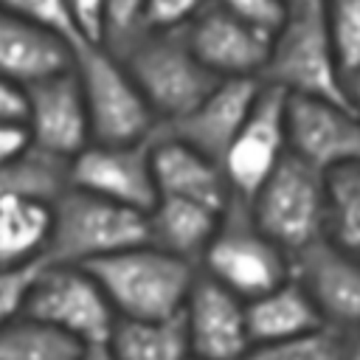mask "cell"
I'll list each match as a JSON object with an SVG mask.
<instances>
[{"label":"cell","mask_w":360,"mask_h":360,"mask_svg":"<svg viewBox=\"0 0 360 360\" xmlns=\"http://www.w3.org/2000/svg\"><path fill=\"white\" fill-rule=\"evenodd\" d=\"M96 278L115 318L158 321L183 312L197 267L143 242L129 250L84 264Z\"/></svg>","instance_id":"cell-1"},{"label":"cell","mask_w":360,"mask_h":360,"mask_svg":"<svg viewBox=\"0 0 360 360\" xmlns=\"http://www.w3.org/2000/svg\"><path fill=\"white\" fill-rule=\"evenodd\" d=\"M149 242L143 211L65 188L51 202V242L42 264H90Z\"/></svg>","instance_id":"cell-2"},{"label":"cell","mask_w":360,"mask_h":360,"mask_svg":"<svg viewBox=\"0 0 360 360\" xmlns=\"http://www.w3.org/2000/svg\"><path fill=\"white\" fill-rule=\"evenodd\" d=\"M112 53L135 79L160 127L183 118L219 82L191 53L183 31H143Z\"/></svg>","instance_id":"cell-3"},{"label":"cell","mask_w":360,"mask_h":360,"mask_svg":"<svg viewBox=\"0 0 360 360\" xmlns=\"http://www.w3.org/2000/svg\"><path fill=\"white\" fill-rule=\"evenodd\" d=\"M73 73L87 110L90 143H143L158 132L160 124L118 53L104 45H79Z\"/></svg>","instance_id":"cell-4"},{"label":"cell","mask_w":360,"mask_h":360,"mask_svg":"<svg viewBox=\"0 0 360 360\" xmlns=\"http://www.w3.org/2000/svg\"><path fill=\"white\" fill-rule=\"evenodd\" d=\"M197 270L233 292L253 301L292 278V256L267 239L242 202H231L222 222L197 262Z\"/></svg>","instance_id":"cell-5"},{"label":"cell","mask_w":360,"mask_h":360,"mask_svg":"<svg viewBox=\"0 0 360 360\" xmlns=\"http://www.w3.org/2000/svg\"><path fill=\"white\" fill-rule=\"evenodd\" d=\"M253 225L284 253L295 256L326 231L323 172L287 155L262 188L245 202Z\"/></svg>","instance_id":"cell-6"},{"label":"cell","mask_w":360,"mask_h":360,"mask_svg":"<svg viewBox=\"0 0 360 360\" xmlns=\"http://www.w3.org/2000/svg\"><path fill=\"white\" fill-rule=\"evenodd\" d=\"M262 82L284 96L346 104L343 70L332 51L321 8H298L287 14L281 28L273 34Z\"/></svg>","instance_id":"cell-7"},{"label":"cell","mask_w":360,"mask_h":360,"mask_svg":"<svg viewBox=\"0 0 360 360\" xmlns=\"http://www.w3.org/2000/svg\"><path fill=\"white\" fill-rule=\"evenodd\" d=\"M22 315L59 329L82 346L107 343L115 326L110 301L79 264H39L28 284Z\"/></svg>","instance_id":"cell-8"},{"label":"cell","mask_w":360,"mask_h":360,"mask_svg":"<svg viewBox=\"0 0 360 360\" xmlns=\"http://www.w3.org/2000/svg\"><path fill=\"white\" fill-rule=\"evenodd\" d=\"M284 101L287 96L262 82V90L228 143L219 166L231 197L236 202H250V197L262 188V183L276 172V166L290 155L287 152V132H284Z\"/></svg>","instance_id":"cell-9"},{"label":"cell","mask_w":360,"mask_h":360,"mask_svg":"<svg viewBox=\"0 0 360 360\" xmlns=\"http://www.w3.org/2000/svg\"><path fill=\"white\" fill-rule=\"evenodd\" d=\"M149 141L87 143L76 158L68 160V186L146 214L158 200Z\"/></svg>","instance_id":"cell-10"},{"label":"cell","mask_w":360,"mask_h":360,"mask_svg":"<svg viewBox=\"0 0 360 360\" xmlns=\"http://www.w3.org/2000/svg\"><path fill=\"white\" fill-rule=\"evenodd\" d=\"M287 152L318 172H332L360 158V115L326 98L287 96Z\"/></svg>","instance_id":"cell-11"},{"label":"cell","mask_w":360,"mask_h":360,"mask_svg":"<svg viewBox=\"0 0 360 360\" xmlns=\"http://www.w3.org/2000/svg\"><path fill=\"white\" fill-rule=\"evenodd\" d=\"M292 281L307 292L323 326L346 335L360 329V259L326 236L292 256Z\"/></svg>","instance_id":"cell-12"},{"label":"cell","mask_w":360,"mask_h":360,"mask_svg":"<svg viewBox=\"0 0 360 360\" xmlns=\"http://www.w3.org/2000/svg\"><path fill=\"white\" fill-rule=\"evenodd\" d=\"M191 53L214 79H256L262 82L273 34H264L214 0L183 28Z\"/></svg>","instance_id":"cell-13"},{"label":"cell","mask_w":360,"mask_h":360,"mask_svg":"<svg viewBox=\"0 0 360 360\" xmlns=\"http://www.w3.org/2000/svg\"><path fill=\"white\" fill-rule=\"evenodd\" d=\"M22 121L28 127L31 146L65 163L90 143L87 110L73 68L25 87Z\"/></svg>","instance_id":"cell-14"},{"label":"cell","mask_w":360,"mask_h":360,"mask_svg":"<svg viewBox=\"0 0 360 360\" xmlns=\"http://www.w3.org/2000/svg\"><path fill=\"white\" fill-rule=\"evenodd\" d=\"M180 318L194 360H242L250 349L245 301L200 270Z\"/></svg>","instance_id":"cell-15"},{"label":"cell","mask_w":360,"mask_h":360,"mask_svg":"<svg viewBox=\"0 0 360 360\" xmlns=\"http://www.w3.org/2000/svg\"><path fill=\"white\" fill-rule=\"evenodd\" d=\"M149 160L158 197L191 200L217 211H225L233 202L222 166L163 129H158L149 141Z\"/></svg>","instance_id":"cell-16"},{"label":"cell","mask_w":360,"mask_h":360,"mask_svg":"<svg viewBox=\"0 0 360 360\" xmlns=\"http://www.w3.org/2000/svg\"><path fill=\"white\" fill-rule=\"evenodd\" d=\"M259 90L262 82L256 79H222L197 107H191L177 121L163 124L160 129L219 163L228 143L245 124Z\"/></svg>","instance_id":"cell-17"},{"label":"cell","mask_w":360,"mask_h":360,"mask_svg":"<svg viewBox=\"0 0 360 360\" xmlns=\"http://www.w3.org/2000/svg\"><path fill=\"white\" fill-rule=\"evenodd\" d=\"M76 48L62 37L0 11V76L17 87L51 79L73 68Z\"/></svg>","instance_id":"cell-18"},{"label":"cell","mask_w":360,"mask_h":360,"mask_svg":"<svg viewBox=\"0 0 360 360\" xmlns=\"http://www.w3.org/2000/svg\"><path fill=\"white\" fill-rule=\"evenodd\" d=\"M225 211H217L211 205L191 202V200L158 197L155 205L146 211L149 245L197 267V262L205 253L208 242L214 239Z\"/></svg>","instance_id":"cell-19"},{"label":"cell","mask_w":360,"mask_h":360,"mask_svg":"<svg viewBox=\"0 0 360 360\" xmlns=\"http://www.w3.org/2000/svg\"><path fill=\"white\" fill-rule=\"evenodd\" d=\"M245 318H248L250 346L290 340V338H301V335L326 329L321 315L315 312L312 301L292 278L253 301H245Z\"/></svg>","instance_id":"cell-20"},{"label":"cell","mask_w":360,"mask_h":360,"mask_svg":"<svg viewBox=\"0 0 360 360\" xmlns=\"http://www.w3.org/2000/svg\"><path fill=\"white\" fill-rule=\"evenodd\" d=\"M51 242V202L0 205V270L42 264Z\"/></svg>","instance_id":"cell-21"},{"label":"cell","mask_w":360,"mask_h":360,"mask_svg":"<svg viewBox=\"0 0 360 360\" xmlns=\"http://www.w3.org/2000/svg\"><path fill=\"white\" fill-rule=\"evenodd\" d=\"M115 360H188V338L183 318L132 321L115 318V326L104 343Z\"/></svg>","instance_id":"cell-22"},{"label":"cell","mask_w":360,"mask_h":360,"mask_svg":"<svg viewBox=\"0 0 360 360\" xmlns=\"http://www.w3.org/2000/svg\"><path fill=\"white\" fill-rule=\"evenodd\" d=\"M68 188V163L39 149L0 163V205L6 202H53Z\"/></svg>","instance_id":"cell-23"},{"label":"cell","mask_w":360,"mask_h":360,"mask_svg":"<svg viewBox=\"0 0 360 360\" xmlns=\"http://www.w3.org/2000/svg\"><path fill=\"white\" fill-rule=\"evenodd\" d=\"M326 231L323 236L360 259V158L323 174Z\"/></svg>","instance_id":"cell-24"},{"label":"cell","mask_w":360,"mask_h":360,"mask_svg":"<svg viewBox=\"0 0 360 360\" xmlns=\"http://www.w3.org/2000/svg\"><path fill=\"white\" fill-rule=\"evenodd\" d=\"M84 349L87 346L28 315H17L0 326V360H79Z\"/></svg>","instance_id":"cell-25"},{"label":"cell","mask_w":360,"mask_h":360,"mask_svg":"<svg viewBox=\"0 0 360 360\" xmlns=\"http://www.w3.org/2000/svg\"><path fill=\"white\" fill-rule=\"evenodd\" d=\"M323 25L343 73L360 65V0H323Z\"/></svg>","instance_id":"cell-26"},{"label":"cell","mask_w":360,"mask_h":360,"mask_svg":"<svg viewBox=\"0 0 360 360\" xmlns=\"http://www.w3.org/2000/svg\"><path fill=\"white\" fill-rule=\"evenodd\" d=\"M242 360H340V335L332 329H318L290 340L253 343Z\"/></svg>","instance_id":"cell-27"},{"label":"cell","mask_w":360,"mask_h":360,"mask_svg":"<svg viewBox=\"0 0 360 360\" xmlns=\"http://www.w3.org/2000/svg\"><path fill=\"white\" fill-rule=\"evenodd\" d=\"M0 11L20 17L37 28H45L62 37L65 42H70L73 48H79L70 25V14H68V0H0Z\"/></svg>","instance_id":"cell-28"},{"label":"cell","mask_w":360,"mask_h":360,"mask_svg":"<svg viewBox=\"0 0 360 360\" xmlns=\"http://www.w3.org/2000/svg\"><path fill=\"white\" fill-rule=\"evenodd\" d=\"M149 0H104V48L121 51L143 34Z\"/></svg>","instance_id":"cell-29"},{"label":"cell","mask_w":360,"mask_h":360,"mask_svg":"<svg viewBox=\"0 0 360 360\" xmlns=\"http://www.w3.org/2000/svg\"><path fill=\"white\" fill-rule=\"evenodd\" d=\"M214 3L219 8H225L228 14H233L236 20L248 22L264 34H276L290 14L284 0H214Z\"/></svg>","instance_id":"cell-30"},{"label":"cell","mask_w":360,"mask_h":360,"mask_svg":"<svg viewBox=\"0 0 360 360\" xmlns=\"http://www.w3.org/2000/svg\"><path fill=\"white\" fill-rule=\"evenodd\" d=\"M211 0H149L143 31H183Z\"/></svg>","instance_id":"cell-31"},{"label":"cell","mask_w":360,"mask_h":360,"mask_svg":"<svg viewBox=\"0 0 360 360\" xmlns=\"http://www.w3.org/2000/svg\"><path fill=\"white\" fill-rule=\"evenodd\" d=\"M79 45H104V0H68Z\"/></svg>","instance_id":"cell-32"},{"label":"cell","mask_w":360,"mask_h":360,"mask_svg":"<svg viewBox=\"0 0 360 360\" xmlns=\"http://www.w3.org/2000/svg\"><path fill=\"white\" fill-rule=\"evenodd\" d=\"M37 267H28V270H0V326L14 321L17 315H22L25 292H28V284H31Z\"/></svg>","instance_id":"cell-33"},{"label":"cell","mask_w":360,"mask_h":360,"mask_svg":"<svg viewBox=\"0 0 360 360\" xmlns=\"http://www.w3.org/2000/svg\"><path fill=\"white\" fill-rule=\"evenodd\" d=\"M31 149V135L22 118H0V163L17 160Z\"/></svg>","instance_id":"cell-34"},{"label":"cell","mask_w":360,"mask_h":360,"mask_svg":"<svg viewBox=\"0 0 360 360\" xmlns=\"http://www.w3.org/2000/svg\"><path fill=\"white\" fill-rule=\"evenodd\" d=\"M25 115V90L0 76V118H22Z\"/></svg>","instance_id":"cell-35"},{"label":"cell","mask_w":360,"mask_h":360,"mask_svg":"<svg viewBox=\"0 0 360 360\" xmlns=\"http://www.w3.org/2000/svg\"><path fill=\"white\" fill-rule=\"evenodd\" d=\"M343 101L349 104V110L360 115V65L343 73Z\"/></svg>","instance_id":"cell-36"},{"label":"cell","mask_w":360,"mask_h":360,"mask_svg":"<svg viewBox=\"0 0 360 360\" xmlns=\"http://www.w3.org/2000/svg\"><path fill=\"white\" fill-rule=\"evenodd\" d=\"M340 360H360V329L340 335Z\"/></svg>","instance_id":"cell-37"},{"label":"cell","mask_w":360,"mask_h":360,"mask_svg":"<svg viewBox=\"0 0 360 360\" xmlns=\"http://www.w3.org/2000/svg\"><path fill=\"white\" fill-rule=\"evenodd\" d=\"M79 360H115V357H112V352L101 343V346H87V349L79 354Z\"/></svg>","instance_id":"cell-38"},{"label":"cell","mask_w":360,"mask_h":360,"mask_svg":"<svg viewBox=\"0 0 360 360\" xmlns=\"http://www.w3.org/2000/svg\"><path fill=\"white\" fill-rule=\"evenodd\" d=\"M284 6L290 11H298V8H321L323 0H284Z\"/></svg>","instance_id":"cell-39"},{"label":"cell","mask_w":360,"mask_h":360,"mask_svg":"<svg viewBox=\"0 0 360 360\" xmlns=\"http://www.w3.org/2000/svg\"><path fill=\"white\" fill-rule=\"evenodd\" d=\"M188 360H194V357H188Z\"/></svg>","instance_id":"cell-40"}]
</instances>
